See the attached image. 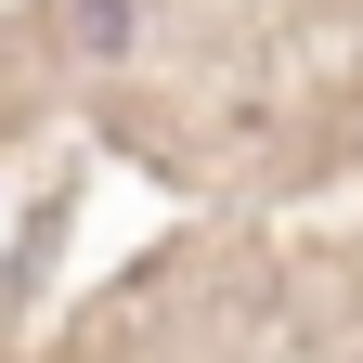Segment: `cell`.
Here are the masks:
<instances>
[{
  "instance_id": "cell-1",
  "label": "cell",
  "mask_w": 363,
  "mask_h": 363,
  "mask_svg": "<svg viewBox=\"0 0 363 363\" xmlns=\"http://www.w3.org/2000/svg\"><path fill=\"white\" fill-rule=\"evenodd\" d=\"M78 39H91V52H117V39H130V0H78Z\"/></svg>"
}]
</instances>
